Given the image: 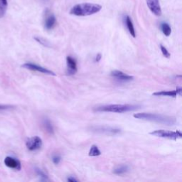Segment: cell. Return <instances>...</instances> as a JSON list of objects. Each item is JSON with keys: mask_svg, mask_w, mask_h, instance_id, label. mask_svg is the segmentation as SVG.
Listing matches in <instances>:
<instances>
[{"mask_svg": "<svg viewBox=\"0 0 182 182\" xmlns=\"http://www.w3.org/2000/svg\"><path fill=\"white\" fill-rule=\"evenodd\" d=\"M101 9L102 6L100 4L93 3H81L72 7L70 14L78 17H85L96 14Z\"/></svg>", "mask_w": 182, "mask_h": 182, "instance_id": "6da1fadb", "label": "cell"}, {"mask_svg": "<svg viewBox=\"0 0 182 182\" xmlns=\"http://www.w3.org/2000/svg\"><path fill=\"white\" fill-rule=\"evenodd\" d=\"M134 118H137V119L144 120L146 121H151V122L164 124V125H169V126H171V125H174L176 123L175 118L167 116V115H158V114L142 112V113L134 114Z\"/></svg>", "mask_w": 182, "mask_h": 182, "instance_id": "7a4b0ae2", "label": "cell"}, {"mask_svg": "<svg viewBox=\"0 0 182 182\" xmlns=\"http://www.w3.org/2000/svg\"><path fill=\"white\" fill-rule=\"evenodd\" d=\"M140 106L137 105H107L97 107L95 109L96 112H116V113H124V112L134 111L140 109Z\"/></svg>", "mask_w": 182, "mask_h": 182, "instance_id": "3957f363", "label": "cell"}, {"mask_svg": "<svg viewBox=\"0 0 182 182\" xmlns=\"http://www.w3.org/2000/svg\"><path fill=\"white\" fill-rule=\"evenodd\" d=\"M150 134L154 136H156L158 137H162V138H167L169 140H177L182 137V134L180 131L173 132L169 131V130H154V131L150 132Z\"/></svg>", "mask_w": 182, "mask_h": 182, "instance_id": "277c9868", "label": "cell"}, {"mask_svg": "<svg viewBox=\"0 0 182 182\" xmlns=\"http://www.w3.org/2000/svg\"><path fill=\"white\" fill-rule=\"evenodd\" d=\"M22 67H23L24 69H28V70L38 71V72H40V73L46 74V75H53V76H56V74L54 72L48 70V69H45V68L41 67V66H37V65L36 64H33V63H25V64L22 65Z\"/></svg>", "mask_w": 182, "mask_h": 182, "instance_id": "5b68a950", "label": "cell"}, {"mask_svg": "<svg viewBox=\"0 0 182 182\" xmlns=\"http://www.w3.org/2000/svg\"><path fill=\"white\" fill-rule=\"evenodd\" d=\"M27 149L30 151H36L39 149L42 146V140L38 136L29 138L26 142Z\"/></svg>", "mask_w": 182, "mask_h": 182, "instance_id": "8992f818", "label": "cell"}, {"mask_svg": "<svg viewBox=\"0 0 182 182\" xmlns=\"http://www.w3.org/2000/svg\"><path fill=\"white\" fill-rule=\"evenodd\" d=\"M146 4H147L149 10L152 11V14L157 16V17L162 15V11L159 0H146Z\"/></svg>", "mask_w": 182, "mask_h": 182, "instance_id": "52a82bcc", "label": "cell"}, {"mask_svg": "<svg viewBox=\"0 0 182 182\" xmlns=\"http://www.w3.org/2000/svg\"><path fill=\"white\" fill-rule=\"evenodd\" d=\"M110 75L118 81H120V82H130V81L134 80L133 76L127 75L126 73L120 71H113L111 72Z\"/></svg>", "mask_w": 182, "mask_h": 182, "instance_id": "ba28073f", "label": "cell"}, {"mask_svg": "<svg viewBox=\"0 0 182 182\" xmlns=\"http://www.w3.org/2000/svg\"><path fill=\"white\" fill-rule=\"evenodd\" d=\"M67 63V73L68 75H73L77 72V63L74 58L71 56L66 58Z\"/></svg>", "mask_w": 182, "mask_h": 182, "instance_id": "9c48e42d", "label": "cell"}, {"mask_svg": "<svg viewBox=\"0 0 182 182\" xmlns=\"http://www.w3.org/2000/svg\"><path fill=\"white\" fill-rule=\"evenodd\" d=\"M4 164L7 167L9 168L14 169L16 170L21 169V163L19 160L11 157V156H7L4 159Z\"/></svg>", "mask_w": 182, "mask_h": 182, "instance_id": "30bf717a", "label": "cell"}, {"mask_svg": "<svg viewBox=\"0 0 182 182\" xmlns=\"http://www.w3.org/2000/svg\"><path fill=\"white\" fill-rule=\"evenodd\" d=\"M94 131L100 133H104L106 134H117L120 132V130L109 127H97L94 128Z\"/></svg>", "mask_w": 182, "mask_h": 182, "instance_id": "8fae6325", "label": "cell"}, {"mask_svg": "<svg viewBox=\"0 0 182 182\" xmlns=\"http://www.w3.org/2000/svg\"><path fill=\"white\" fill-rule=\"evenodd\" d=\"M181 88H179V89L174 90V91H159L156 92V93H153V95L154 96H168V97H177L178 95H181Z\"/></svg>", "mask_w": 182, "mask_h": 182, "instance_id": "7c38bea8", "label": "cell"}, {"mask_svg": "<svg viewBox=\"0 0 182 182\" xmlns=\"http://www.w3.org/2000/svg\"><path fill=\"white\" fill-rule=\"evenodd\" d=\"M56 24V19L54 14L47 16L45 20V28L47 30H51L54 27Z\"/></svg>", "mask_w": 182, "mask_h": 182, "instance_id": "4fadbf2b", "label": "cell"}, {"mask_svg": "<svg viewBox=\"0 0 182 182\" xmlns=\"http://www.w3.org/2000/svg\"><path fill=\"white\" fill-rule=\"evenodd\" d=\"M125 23H126L127 25V28H128L129 32L131 34V36H132V37L135 38L136 37V33H135V30H134V25H133L132 21V19L130 18L129 16H127L126 19H125Z\"/></svg>", "mask_w": 182, "mask_h": 182, "instance_id": "5bb4252c", "label": "cell"}, {"mask_svg": "<svg viewBox=\"0 0 182 182\" xmlns=\"http://www.w3.org/2000/svg\"><path fill=\"white\" fill-rule=\"evenodd\" d=\"M129 170V167L128 165H120L119 167H116L113 170V173L117 175H122L125 173L128 172Z\"/></svg>", "mask_w": 182, "mask_h": 182, "instance_id": "9a60e30c", "label": "cell"}, {"mask_svg": "<svg viewBox=\"0 0 182 182\" xmlns=\"http://www.w3.org/2000/svg\"><path fill=\"white\" fill-rule=\"evenodd\" d=\"M7 0H0V18L3 17L5 14L7 9Z\"/></svg>", "mask_w": 182, "mask_h": 182, "instance_id": "2e32d148", "label": "cell"}, {"mask_svg": "<svg viewBox=\"0 0 182 182\" xmlns=\"http://www.w3.org/2000/svg\"><path fill=\"white\" fill-rule=\"evenodd\" d=\"M101 154V152L96 145H93L91 147L88 155L90 156H97Z\"/></svg>", "mask_w": 182, "mask_h": 182, "instance_id": "e0dca14e", "label": "cell"}, {"mask_svg": "<svg viewBox=\"0 0 182 182\" xmlns=\"http://www.w3.org/2000/svg\"><path fill=\"white\" fill-rule=\"evenodd\" d=\"M161 29L162 32L166 36H169L171 33V29L169 25L167 23H162L161 25Z\"/></svg>", "mask_w": 182, "mask_h": 182, "instance_id": "ac0fdd59", "label": "cell"}, {"mask_svg": "<svg viewBox=\"0 0 182 182\" xmlns=\"http://www.w3.org/2000/svg\"><path fill=\"white\" fill-rule=\"evenodd\" d=\"M44 126L46 130L50 134H54V128H53L52 125H51V122H50L48 120H45L44 121Z\"/></svg>", "mask_w": 182, "mask_h": 182, "instance_id": "d6986e66", "label": "cell"}, {"mask_svg": "<svg viewBox=\"0 0 182 182\" xmlns=\"http://www.w3.org/2000/svg\"><path fill=\"white\" fill-rule=\"evenodd\" d=\"M36 171L37 174H38V176H39V177H41L42 181H48V177H47L46 174H44V171H41V170L39 169H36Z\"/></svg>", "mask_w": 182, "mask_h": 182, "instance_id": "ffe728a7", "label": "cell"}, {"mask_svg": "<svg viewBox=\"0 0 182 182\" xmlns=\"http://www.w3.org/2000/svg\"><path fill=\"white\" fill-rule=\"evenodd\" d=\"M160 48H161V51H162V54L164 55V57L169 58L171 56V54H170V53L169 52L168 50H167V48H166L164 46H163L162 45H160Z\"/></svg>", "mask_w": 182, "mask_h": 182, "instance_id": "44dd1931", "label": "cell"}, {"mask_svg": "<svg viewBox=\"0 0 182 182\" xmlns=\"http://www.w3.org/2000/svg\"><path fill=\"white\" fill-rule=\"evenodd\" d=\"M35 39H36V41H38V42H39L40 44H42L43 46H49V43H48L46 40L43 39V38H38V37H36Z\"/></svg>", "mask_w": 182, "mask_h": 182, "instance_id": "7402d4cb", "label": "cell"}, {"mask_svg": "<svg viewBox=\"0 0 182 182\" xmlns=\"http://www.w3.org/2000/svg\"><path fill=\"white\" fill-rule=\"evenodd\" d=\"M60 160H61V158L59 156H54V157L52 158L53 162H54L55 164H58L60 163Z\"/></svg>", "mask_w": 182, "mask_h": 182, "instance_id": "603a6c76", "label": "cell"}, {"mask_svg": "<svg viewBox=\"0 0 182 182\" xmlns=\"http://www.w3.org/2000/svg\"><path fill=\"white\" fill-rule=\"evenodd\" d=\"M68 181H72V182H74V181H78V179H76L75 178H74L73 177H70L68 178L67 179Z\"/></svg>", "mask_w": 182, "mask_h": 182, "instance_id": "cb8c5ba5", "label": "cell"}, {"mask_svg": "<svg viewBox=\"0 0 182 182\" xmlns=\"http://www.w3.org/2000/svg\"><path fill=\"white\" fill-rule=\"evenodd\" d=\"M102 58V55L100 54H98L96 56V58H95V61L96 62H100V59H101Z\"/></svg>", "mask_w": 182, "mask_h": 182, "instance_id": "d4e9b609", "label": "cell"}, {"mask_svg": "<svg viewBox=\"0 0 182 182\" xmlns=\"http://www.w3.org/2000/svg\"><path fill=\"white\" fill-rule=\"evenodd\" d=\"M9 107V106L8 105H0V109H7Z\"/></svg>", "mask_w": 182, "mask_h": 182, "instance_id": "484cf974", "label": "cell"}]
</instances>
